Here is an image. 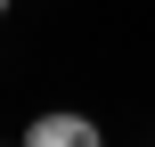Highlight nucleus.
Listing matches in <instances>:
<instances>
[{
  "label": "nucleus",
  "instance_id": "1",
  "mask_svg": "<svg viewBox=\"0 0 155 147\" xmlns=\"http://www.w3.org/2000/svg\"><path fill=\"white\" fill-rule=\"evenodd\" d=\"M25 147H106V139H98V123H90V115L57 106V115H33V131H25Z\"/></svg>",
  "mask_w": 155,
  "mask_h": 147
},
{
  "label": "nucleus",
  "instance_id": "2",
  "mask_svg": "<svg viewBox=\"0 0 155 147\" xmlns=\"http://www.w3.org/2000/svg\"><path fill=\"white\" fill-rule=\"evenodd\" d=\"M0 16H8V0H0Z\"/></svg>",
  "mask_w": 155,
  "mask_h": 147
}]
</instances>
